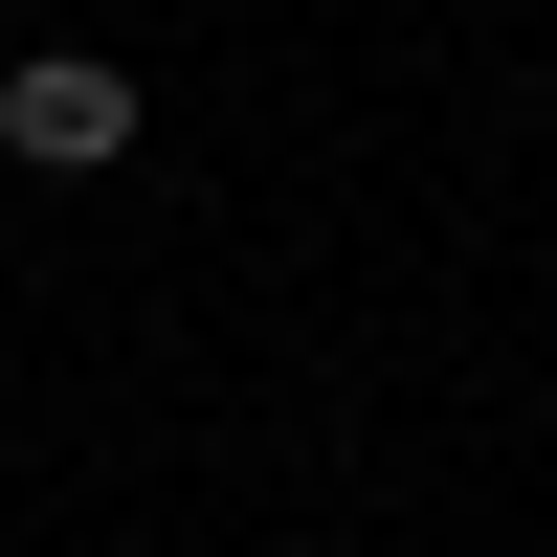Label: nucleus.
Here are the masks:
<instances>
[{
    "label": "nucleus",
    "mask_w": 557,
    "mask_h": 557,
    "mask_svg": "<svg viewBox=\"0 0 557 557\" xmlns=\"http://www.w3.org/2000/svg\"><path fill=\"white\" fill-rule=\"evenodd\" d=\"M0 157H23V178H112V157H134V67H89V45H0Z\"/></svg>",
    "instance_id": "nucleus-1"
}]
</instances>
